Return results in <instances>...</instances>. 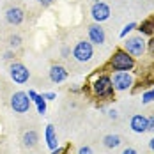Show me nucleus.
Segmentation results:
<instances>
[{"instance_id":"nucleus-1","label":"nucleus","mask_w":154,"mask_h":154,"mask_svg":"<svg viewBox=\"0 0 154 154\" xmlns=\"http://www.w3.org/2000/svg\"><path fill=\"white\" fill-rule=\"evenodd\" d=\"M110 66L115 69V71H129L135 67V59L126 51V50H115L112 60H110Z\"/></svg>"},{"instance_id":"nucleus-2","label":"nucleus","mask_w":154,"mask_h":154,"mask_svg":"<svg viewBox=\"0 0 154 154\" xmlns=\"http://www.w3.org/2000/svg\"><path fill=\"white\" fill-rule=\"evenodd\" d=\"M30 97H29V94L25 92H14L11 96V108L18 112V113H25V112H29V108H30Z\"/></svg>"},{"instance_id":"nucleus-3","label":"nucleus","mask_w":154,"mask_h":154,"mask_svg":"<svg viewBox=\"0 0 154 154\" xmlns=\"http://www.w3.org/2000/svg\"><path fill=\"white\" fill-rule=\"evenodd\" d=\"M92 91H94V94H97V96H101V97L112 96V92H113L112 78H110V76L96 78V80H94V83H92Z\"/></svg>"},{"instance_id":"nucleus-4","label":"nucleus","mask_w":154,"mask_h":154,"mask_svg":"<svg viewBox=\"0 0 154 154\" xmlns=\"http://www.w3.org/2000/svg\"><path fill=\"white\" fill-rule=\"evenodd\" d=\"M112 85L115 91H128L133 85V76L129 75V71H115L112 78Z\"/></svg>"},{"instance_id":"nucleus-5","label":"nucleus","mask_w":154,"mask_h":154,"mask_svg":"<svg viewBox=\"0 0 154 154\" xmlns=\"http://www.w3.org/2000/svg\"><path fill=\"white\" fill-rule=\"evenodd\" d=\"M145 41L142 39V35L140 37H129L126 43H124V50L129 53V55H133V57H140V55H143L145 53Z\"/></svg>"},{"instance_id":"nucleus-6","label":"nucleus","mask_w":154,"mask_h":154,"mask_svg":"<svg viewBox=\"0 0 154 154\" xmlns=\"http://www.w3.org/2000/svg\"><path fill=\"white\" fill-rule=\"evenodd\" d=\"M75 59L78 62H87L92 59V43H87V41H80L76 46H75V51H73Z\"/></svg>"},{"instance_id":"nucleus-7","label":"nucleus","mask_w":154,"mask_h":154,"mask_svg":"<svg viewBox=\"0 0 154 154\" xmlns=\"http://www.w3.org/2000/svg\"><path fill=\"white\" fill-rule=\"evenodd\" d=\"M9 71H11V78L14 80L16 83H25V82L29 80V76H30L29 69H27V67H25L23 64H20V62L13 64Z\"/></svg>"},{"instance_id":"nucleus-8","label":"nucleus","mask_w":154,"mask_h":154,"mask_svg":"<svg viewBox=\"0 0 154 154\" xmlns=\"http://www.w3.org/2000/svg\"><path fill=\"white\" fill-rule=\"evenodd\" d=\"M91 13H92L94 20L97 23H101V21H105V20L110 18V7L106 4H103V2H96L92 5V9H91Z\"/></svg>"},{"instance_id":"nucleus-9","label":"nucleus","mask_w":154,"mask_h":154,"mask_svg":"<svg viewBox=\"0 0 154 154\" xmlns=\"http://www.w3.org/2000/svg\"><path fill=\"white\" fill-rule=\"evenodd\" d=\"M89 39L94 45H103L105 43V30H103V27L99 23L89 27Z\"/></svg>"},{"instance_id":"nucleus-10","label":"nucleus","mask_w":154,"mask_h":154,"mask_svg":"<svg viewBox=\"0 0 154 154\" xmlns=\"http://www.w3.org/2000/svg\"><path fill=\"white\" fill-rule=\"evenodd\" d=\"M23 11L20 9V7H11V9H7V13H5V20L11 23V25H20L21 21H23Z\"/></svg>"},{"instance_id":"nucleus-11","label":"nucleus","mask_w":154,"mask_h":154,"mask_svg":"<svg viewBox=\"0 0 154 154\" xmlns=\"http://www.w3.org/2000/svg\"><path fill=\"white\" fill-rule=\"evenodd\" d=\"M131 129L135 133H145L147 131V117L143 115H133L131 117Z\"/></svg>"},{"instance_id":"nucleus-12","label":"nucleus","mask_w":154,"mask_h":154,"mask_svg":"<svg viewBox=\"0 0 154 154\" xmlns=\"http://www.w3.org/2000/svg\"><path fill=\"white\" fill-rule=\"evenodd\" d=\"M29 97H30L32 103H35L37 112H39L41 115H45V113H46V99L43 97V94H37L35 91H29Z\"/></svg>"},{"instance_id":"nucleus-13","label":"nucleus","mask_w":154,"mask_h":154,"mask_svg":"<svg viewBox=\"0 0 154 154\" xmlns=\"http://www.w3.org/2000/svg\"><path fill=\"white\" fill-rule=\"evenodd\" d=\"M66 78H67V71L62 66H51V69H50V80L53 83H60Z\"/></svg>"},{"instance_id":"nucleus-14","label":"nucleus","mask_w":154,"mask_h":154,"mask_svg":"<svg viewBox=\"0 0 154 154\" xmlns=\"http://www.w3.org/2000/svg\"><path fill=\"white\" fill-rule=\"evenodd\" d=\"M45 138H46V143H48V147H50L51 151L59 147V142H57V135H55V128H53V124H48L46 126Z\"/></svg>"},{"instance_id":"nucleus-15","label":"nucleus","mask_w":154,"mask_h":154,"mask_svg":"<svg viewBox=\"0 0 154 154\" xmlns=\"http://www.w3.org/2000/svg\"><path fill=\"white\" fill-rule=\"evenodd\" d=\"M103 143H105L106 149H115V147H119V145L122 143V138H121L119 135H106V137L103 138Z\"/></svg>"},{"instance_id":"nucleus-16","label":"nucleus","mask_w":154,"mask_h":154,"mask_svg":"<svg viewBox=\"0 0 154 154\" xmlns=\"http://www.w3.org/2000/svg\"><path fill=\"white\" fill-rule=\"evenodd\" d=\"M37 140H39V135H37L34 129H30V131H27V133L23 135V145H25V147H34V145L37 143Z\"/></svg>"},{"instance_id":"nucleus-17","label":"nucleus","mask_w":154,"mask_h":154,"mask_svg":"<svg viewBox=\"0 0 154 154\" xmlns=\"http://www.w3.org/2000/svg\"><path fill=\"white\" fill-rule=\"evenodd\" d=\"M138 32L140 34H147V35H151L154 32V20H145V21H142L138 27Z\"/></svg>"},{"instance_id":"nucleus-18","label":"nucleus","mask_w":154,"mask_h":154,"mask_svg":"<svg viewBox=\"0 0 154 154\" xmlns=\"http://www.w3.org/2000/svg\"><path fill=\"white\" fill-rule=\"evenodd\" d=\"M151 101H154V89H151V91H147V92L142 96V103H151Z\"/></svg>"},{"instance_id":"nucleus-19","label":"nucleus","mask_w":154,"mask_h":154,"mask_svg":"<svg viewBox=\"0 0 154 154\" xmlns=\"http://www.w3.org/2000/svg\"><path fill=\"white\" fill-rule=\"evenodd\" d=\"M20 45H21V37L20 35H11L9 37V46L11 48H18Z\"/></svg>"},{"instance_id":"nucleus-20","label":"nucleus","mask_w":154,"mask_h":154,"mask_svg":"<svg viewBox=\"0 0 154 154\" xmlns=\"http://www.w3.org/2000/svg\"><path fill=\"white\" fill-rule=\"evenodd\" d=\"M133 29H137V23H128V25L122 29V32H121V37H126V35H128V32H131Z\"/></svg>"},{"instance_id":"nucleus-21","label":"nucleus","mask_w":154,"mask_h":154,"mask_svg":"<svg viewBox=\"0 0 154 154\" xmlns=\"http://www.w3.org/2000/svg\"><path fill=\"white\" fill-rule=\"evenodd\" d=\"M147 131H152L154 133V115L147 117Z\"/></svg>"},{"instance_id":"nucleus-22","label":"nucleus","mask_w":154,"mask_h":154,"mask_svg":"<svg viewBox=\"0 0 154 154\" xmlns=\"http://www.w3.org/2000/svg\"><path fill=\"white\" fill-rule=\"evenodd\" d=\"M78 154H92V149H91L89 145H85V147H80V149H78Z\"/></svg>"},{"instance_id":"nucleus-23","label":"nucleus","mask_w":154,"mask_h":154,"mask_svg":"<svg viewBox=\"0 0 154 154\" xmlns=\"http://www.w3.org/2000/svg\"><path fill=\"white\" fill-rule=\"evenodd\" d=\"M43 97L51 101V99H55V97H57V94H55V92H46V94H43Z\"/></svg>"},{"instance_id":"nucleus-24","label":"nucleus","mask_w":154,"mask_h":154,"mask_svg":"<svg viewBox=\"0 0 154 154\" xmlns=\"http://www.w3.org/2000/svg\"><path fill=\"white\" fill-rule=\"evenodd\" d=\"M122 154H138V152H137V149H133V147H128V149H124Z\"/></svg>"},{"instance_id":"nucleus-25","label":"nucleus","mask_w":154,"mask_h":154,"mask_svg":"<svg viewBox=\"0 0 154 154\" xmlns=\"http://www.w3.org/2000/svg\"><path fill=\"white\" fill-rule=\"evenodd\" d=\"M51 2H53V0H39V4H41V5H45V7L51 5Z\"/></svg>"},{"instance_id":"nucleus-26","label":"nucleus","mask_w":154,"mask_h":154,"mask_svg":"<svg viewBox=\"0 0 154 154\" xmlns=\"http://www.w3.org/2000/svg\"><path fill=\"white\" fill-rule=\"evenodd\" d=\"M64 152V149H62V147H57V149H53V151H51V154H62Z\"/></svg>"},{"instance_id":"nucleus-27","label":"nucleus","mask_w":154,"mask_h":154,"mask_svg":"<svg viewBox=\"0 0 154 154\" xmlns=\"http://www.w3.org/2000/svg\"><path fill=\"white\" fill-rule=\"evenodd\" d=\"M108 115H110L112 119H117V112H115V110H110V112H108Z\"/></svg>"},{"instance_id":"nucleus-28","label":"nucleus","mask_w":154,"mask_h":154,"mask_svg":"<svg viewBox=\"0 0 154 154\" xmlns=\"http://www.w3.org/2000/svg\"><path fill=\"white\" fill-rule=\"evenodd\" d=\"M149 147H151V149L154 151V137H152L151 140H149Z\"/></svg>"},{"instance_id":"nucleus-29","label":"nucleus","mask_w":154,"mask_h":154,"mask_svg":"<svg viewBox=\"0 0 154 154\" xmlns=\"http://www.w3.org/2000/svg\"><path fill=\"white\" fill-rule=\"evenodd\" d=\"M149 43H151V50H152V51H154V37H152V39H151V41H149Z\"/></svg>"},{"instance_id":"nucleus-30","label":"nucleus","mask_w":154,"mask_h":154,"mask_svg":"<svg viewBox=\"0 0 154 154\" xmlns=\"http://www.w3.org/2000/svg\"><path fill=\"white\" fill-rule=\"evenodd\" d=\"M96 2H99V0H96Z\"/></svg>"}]
</instances>
